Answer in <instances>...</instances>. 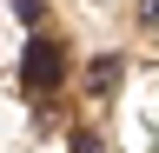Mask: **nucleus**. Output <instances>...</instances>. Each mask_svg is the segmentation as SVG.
<instances>
[{
  "mask_svg": "<svg viewBox=\"0 0 159 153\" xmlns=\"http://www.w3.org/2000/svg\"><path fill=\"white\" fill-rule=\"evenodd\" d=\"M60 73H66V60H60L53 40H27V60H20V87L27 93H53Z\"/></svg>",
  "mask_w": 159,
  "mask_h": 153,
  "instance_id": "nucleus-1",
  "label": "nucleus"
},
{
  "mask_svg": "<svg viewBox=\"0 0 159 153\" xmlns=\"http://www.w3.org/2000/svg\"><path fill=\"white\" fill-rule=\"evenodd\" d=\"M86 87H93V93H113V87H119V53H99V60L86 67Z\"/></svg>",
  "mask_w": 159,
  "mask_h": 153,
  "instance_id": "nucleus-2",
  "label": "nucleus"
},
{
  "mask_svg": "<svg viewBox=\"0 0 159 153\" xmlns=\"http://www.w3.org/2000/svg\"><path fill=\"white\" fill-rule=\"evenodd\" d=\"M7 7H13V13H20V20H27V27H33V20H40V7H47V0H7Z\"/></svg>",
  "mask_w": 159,
  "mask_h": 153,
  "instance_id": "nucleus-3",
  "label": "nucleus"
},
{
  "mask_svg": "<svg viewBox=\"0 0 159 153\" xmlns=\"http://www.w3.org/2000/svg\"><path fill=\"white\" fill-rule=\"evenodd\" d=\"M73 153H106V146H99L93 133H80V140H73Z\"/></svg>",
  "mask_w": 159,
  "mask_h": 153,
  "instance_id": "nucleus-4",
  "label": "nucleus"
},
{
  "mask_svg": "<svg viewBox=\"0 0 159 153\" xmlns=\"http://www.w3.org/2000/svg\"><path fill=\"white\" fill-rule=\"evenodd\" d=\"M139 20H159V0H139Z\"/></svg>",
  "mask_w": 159,
  "mask_h": 153,
  "instance_id": "nucleus-5",
  "label": "nucleus"
}]
</instances>
